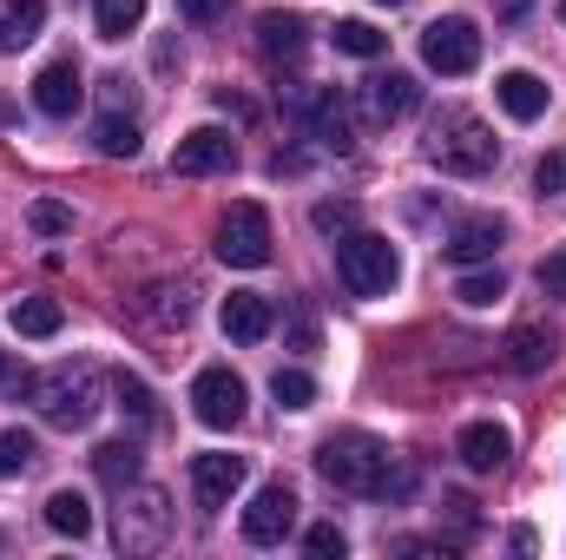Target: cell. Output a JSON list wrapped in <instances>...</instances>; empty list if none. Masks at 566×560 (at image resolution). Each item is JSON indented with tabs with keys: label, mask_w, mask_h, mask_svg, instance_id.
I'll list each match as a JSON object with an SVG mask.
<instances>
[{
	"label": "cell",
	"mask_w": 566,
	"mask_h": 560,
	"mask_svg": "<svg viewBox=\"0 0 566 560\" xmlns=\"http://www.w3.org/2000/svg\"><path fill=\"white\" fill-rule=\"evenodd\" d=\"M336 278H343L349 297H389L402 283V258L376 231H343L336 238Z\"/></svg>",
	"instance_id": "cell-4"
},
{
	"label": "cell",
	"mask_w": 566,
	"mask_h": 560,
	"mask_svg": "<svg viewBox=\"0 0 566 560\" xmlns=\"http://www.w3.org/2000/svg\"><path fill=\"white\" fill-rule=\"evenodd\" d=\"M93 139H99L106 158H139V126H133V113H126V120H119V113H99Z\"/></svg>",
	"instance_id": "cell-27"
},
{
	"label": "cell",
	"mask_w": 566,
	"mask_h": 560,
	"mask_svg": "<svg viewBox=\"0 0 566 560\" xmlns=\"http://www.w3.org/2000/svg\"><path fill=\"white\" fill-rule=\"evenodd\" d=\"M27 218H33V231H40V238H60V231H73V211H66V205H53V198H40Z\"/></svg>",
	"instance_id": "cell-36"
},
{
	"label": "cell",
	"mask_w": 566,
	"mask_h": 560,
	"mask_svg": "<svg viewBox=\"0 0 566 560\" xmlns=\"http://www.w3.org/2000/svg\"><path fill=\"white\" fill-rule=\"evenodd\" d=\"M46 33V0H0V53H20Z\"/></svg>",
	"instance_id": "cell-19"
},
{
	"label": "cell",
	"mask_w": 566,
	"mask_h": 560,
	"mask_svg": "<svg viewBox=\"0 0 566 560\" xmlns=\"http://www.w3.org/2000/svg\"><path fill=\"white\" fill-rule=\"evenodd\" d=\"M296 488L290 481H271V488H258V501L244 508V541L251 548H283V535L296 528Z\"/></svg>",
	"instance_id": "cell-9"
},
{
	"label": "cell",
	"mask_w": 566,
	"mask_h": 560,
	"mask_svg": "<svg viewBox=\"0 0 566 560\" xmlns=\"http://www.w3.org/2000/svg\"><path fill=\"white\" fill-rule=\"evenodd\" d=\"M534 283H541L547 297H566V251H547L541 271H534Z\"/></svg>",
	"instance_id": "cell-37"
},
{
	"label": "cell",
	"mask_w": 566,
	"mask_h": 560,
	"mask_svg": "<svg viewBox=\"0 0 566 560\" xmlns=\"http://www.w3.org/2000/svg\"><path fill=\"white\" fill-rule=\"evenodd\" d=\"M119 106L133 113V86H126V73H113V80H106V113H119Z\"/></svg>",
	"instance_id": "cell-39"
},
{
	"label": "cell",
	"mask_w": 566,
	"mask_h": 560,
	"mask_svg": "<svg viewBox=\"0 0 566 560\" xmlns=\"http://www.w3.org/2000/svg\"><path fill=\"white\" fill-rule=\"evenodd\" d=\"M527 7H534V0H494V13H501V20H521Z\"/></svg>",
	"instance_id": "cell-40"
},
{
	"label": "cell",
	"mask_w": 566,
	"mask_h": 560,
	"mask_svg": "<svg viewBox=\"0 0 566 560\" xmlns=\"http://www.w3.org/2000/svg\"><path fill=\"white\" fill-rule=\"evenodd\" d=\"M271 396H277V409H310L316 403V376L310 370H277L271 376Z\"/></svg>",
	"instance_id": "cell-29"
},
{
	"label": "cell",
	"mask_w": 566,
	"mask_h": 560,
	"mask_svg": "<svg viewBox=\"0 0 566 560\" xmlns=\"http://www.w3.org/2000/svg\"><path fill=\"white\" fill-rule=\"evenodd\" d=\"M310 225H316L323 238H343V231H356V205H349V198H336V205L323 198V205L310 211Z\"/></svg>",
	"instance_id": "cell-33"
},
{
	"label": "cell",
	"mask_w": 566,
	"mask_h": 560,
	"mask_svg": "<svg viewBox=\"0 0 566 560\" xmlns=\"http://www.w3.org/2000/svg\"><path fill=\"white\" fill-rule=\"evenodd\" d=\"M507 363H514L521 376H541V370L554 363V336H547L541 323H514V336H507Z\"/></svg>",
	"instance_id": "cell-22"
},
{
	"label": "cell",
	"mask_w": 566,
	"mask_h": 560,
	"mask_svg": "<svg viewBox=\"0 0 566 560\" xmlns=\"http://www.w3.org/2000/svg\"><path fill=\"white\" fill-rule=\"evenodd\" d=\"M218 258L224 265H238V271H258V265H271V211L264 205H231L224 218H218Z\"/></svg>",
	"instance_id": "cell-7"
},
{
	"label": "cell",
	"mask_w": 566,
	"mask_h": 560,
	"mask_svg": "<svg viewBox=\"0 0 566 560\" xmlns=\"http://www.w3.org/2000/svg\"><path fill=\"white\" fill-rule=\"evenodd\" d=\"M454 297H461L468 310H488V303L507 297V283H501V271H468V278L454 283Z\"/></svg>",
	"instance_id": "cell-30"
},
{
	"label": "cell",
	"mask_w": 566,
	"mask_h": 560,
	"mask_svg": "<svg viewBox=\"0 0 566 560\" xmlns=\"http://www.w3.org/2000/svg\"><path fill=\"white\" fill-rule=\"evenodd\" d=\"M13 330L20 336H53L60 330V303L53 297H20L13 303Z\"/></svg>",
	"instance_id": "cell-28"
},
{
	"label": "cell",
	"mask_w": 566,
	"mask_h": 560,
	"mask_svg": "<svg viewBox=\"0 0 566 560\" xmlns=\"http://www.w3.org/2000/svg\"><path fill=\"white\" fill-rule=\"evenodd\" d=\"M27 403L53 428H93V416L106 409L99 403V370L93 363H53V370L27 376Z\"/></svg>",
	"instance_id": "cell-3"
},
{
	"label": "cell",
	"mask_w": 566,
	"mask_h": 560,
	"mask_svg": "<svg viewBox=\"0 0 566 560\" xmlns=\"http://www.w3.org/2000/svg\"><path fill=\"white\" fill-rule=\"evenodd\" d=\"M113 535H119V548L126 554H158L165 541H171V501H165V488H119V521H113Z\"/></svg>",
	"instance_id": "cell-5"
},
{
	"label": "cell",
	"mask_w": 566,
	"mask_h": 560,
	"mask_svg": "<svg viewBox=\"0 0 566 560\" xmlns=\"http://www.w3.org/2000/svg\"><path fill=\"white\" fill-rule=\"evenodd\" d=\"M422 60L434 66V73H448V80L474 73V60H481V33H474V20H461V13L428 20L422 27Z\"/></svg>",
	"instance_id": "cell-8"
},
{
	"label": "cell",
	"mask_w": 566,
	"mask_h": 560,
	"mask_svg": "<svg viewBox=\"0 0 566 560\" xmlns=\"http://www.w3.org/2000/svg\"><path fill=\"white\" fill-rule=\"evenodd\" d=\"M422 106V86L409 80V73H382V80H369V113L376 120H409Z\"/></svg>",
	"instance_id": "cell-20"
},
{
	"label": "cell",
	"mask_w": 566,
	"mask_h": 560,
	"mask_svg": "<svg viewBox=\"0 0 566 560\" xmlns=\"http://www.w3.org/2000/svg\"><path fill=\"white\" fill-rule=\"evenodd\" d=\"M501 238H507V225L501 218H461L454 231H448V265H488L494 251H501Z\"/></svg>",
	"instance_id": "cell-16"
},
{
	"label": "cell",
	"mask_w": 566,
	"mask_h": 560,
	"mask_svg": "<svg viewBox=\"0 0 566 560\" xmlns=\"http://www.w3.org/2000/svg\"><path fill=\"white\" fill-rule=\"evenodd\" d=\"M191 416L205 422V428H238V422H244V376H231V370H198V383H191Z\"/></svg>",
	"instance_id": "cell-10"
},
{
	"label": "cell",
	"mask_w": 566,
	"mask_h": 560,
	"mask_svg": "<svg viewBox=\"0 0 566 560\" xmlns=\"http://www.w3.org/2000/svg\"><path fill=\"white\" fill-rule=\"evenodd\" d=\"M46 528H53V535H73V541H86V535H93V501H86L80 488H60V495L46 501Z\"/></svg>",
	"instance_id": "cell-24"
},
{
	"label": "cell",
	"mask_w": 566,
	"mask_h": 560,
	"mask_svg": "<svg viewBox=\"0 0 566 560\" xmlns=\"http://www.w3.org/2000/svg\"><path fill=\"white\" fill-rule=\"evenodd\" d=\"M329 40H336V53H349V60H376V53L389 46V33H376L369 20H336Z\"/></svg>",
	"instance_id": "cell-26"
},
{
	"label": "cell",
	"mask_w": 566,
	"mask_h": 560,
	"mask_svg": "<svg viewBox=\"0 0 566 560\" xmlns=\"http://www.w3.org/2000/svg\"><path fill=\"white\" fill-rule=\"evenodd\" d=\"M33 462H40V442H33L27 428H7V435H0V475H27Z\"/></svg>",
	"instance_id": "cell-31"
},
{
	"label": "cell",
	"mask_w": 566,
	"mask_h": 560,
	"mask_svg": "<svg viewBox=\"0 0 566 560\" xmlns=\"http://www.w3.org/2000/svg\"><path fill=\"white\" fill-rule=\"evenodd\" d=\"M316 475H323L329 488H343V495H409V488H416V468L396 462L389 442H376V435H363V428L329 435V442L316 448Z\"/></svg>",
	"instance_id": "cell-1"
},
{
	"label": "cell",
	"mask_w": 566,
	"mask_h": 560,
	"mask_svg": "<svg viewBox=\"0 0 566 560\" xmlns=\"http://www.w3.org/2000/svg\"><path fill=\"white\" fill-rule=\"evenodd\" d=\"M560 13H566V0H560Z\"/></svg>",
	"instance_id": "cell-43"
},
{
	"label": "cell",
	"mask_w": 566,
	"mask_h": 560,
	"mask_svg": "<svg viewBox=\"0 0 566 560\" xmlns=\"http://www.w3.org/2000/svg\"><path fill=\"white\" fill-rule=\"evenodd\" d=\"M277 106L290 113V126H303L316 145L349 152V106L336 86H277Z\"/></svg>",
	"instance_id": "cell-6"
},
{
	"label": "cell",
	"mask_w": 566,
	"mask_h": 560,
	"mask_svg": "<svg viewBox=\"0 0 566 560\" xmlns=\"http://www.w3.org/2000/svg\"><path fill=\"white\" fill-rule=\"evenodd\" d=\"M494 100H501V113H507V120H521V126H527V120H541V113H547V100H554V93H547V80H534V73H501V80H494Z\"/></svg>",
	"instance_id": "cell-18"
},
{
	"label": "cell",
	"mask_w": 566,
	"mask_h": 560,
	"mask_svg": "<svg viewBox=\"0 0 566 560\" xmlns=\"http://www.w3.org/2000/svg\"><path fill=\"white\" fill-rule=\"evenodd\" d=\"M376 7H402V0H376Z\"/></svg>",
	"instance_id": "cell-41"
},
{
	"label": "cell",
	"mask_w": 566,
	"mask_h": 560,
	"mask_svg": "<svg viewBox=\"0 0 566 560\" xmlns=\"http://www.w3.org/2000/svg\"><path fill=\"white\" fill-rule=\"evenodd\" d=\"M303 46H310V20L303 13H258V53L271 60V66H296L303 60Z\"/></svg>",
	"instance_id": "cell-15"
},
{
	"label": "cell",
	"mask_w": 566,
	"mask_h": 560,
	"mask_svg": "<svg viewBox=\"0 0 566 560\" xmlns=\"http://www.w3.org/2000/svg\"><path fill=\"white\" fill-rule=\"evenodd\" d=\"M178 13H185L191 27H211V20L224 13V0H178Z\"/></svg>",
	"instance_id": "cell-38"
},
{
	"label": "cell",
	"mask_w": 566,
	"mask_h": 560,
	"mask_svg": "<svg viewBox=\"0 0 566 560\" xmlns=\"http://www.w3.org/2000/svg\"><path fill=\"white\" fill-rule=\"evenodd\" d=\"M191 310H198V290H191V283H151V290H145V317L165 323V330H185Z\"/></svg>",
	"instance_id": "cell-21"
},
{
	"label": "cell",
	"mask_w": 566,
	"mask_h": 560,
	"mask_svg": "<svg viewBox=\"0 0 566 560\" xmlns=\"http://www.w3.org/2000/svg\"><path fill=\"white\" fill-rule=\"evenodd\" d=\"M422 158L441 165L448 178H481V172L501 165V139H494L488 120H474L468 106H441L434 126H428V139H422Z\"/></svg>",
	"instance_id": "cell-2"
},
{
	"label": "cell",
	"mask_w": 566,
	"mask_h": 560,
	"mask_svg": "<svg viewBox=\"0 0 566 560\" xmlns=\"http://www.w3.org/2000/svg\"><path fill=\"white\" fill-rule=\"evenodd\" d=\"M534 191H547V198H566V145H554V152L534 165Z\"/></svg>",
	"instance_id": "cell-34"
},
{
	"label": "cell",
	"mask_w": 566,
	"mask_h": 560,
	"mask_svg": "<svg viewBox=\"0 0 566 560\" xmlns=\"http://www.w3.org/2000/svg\"><path fill=\"white\" fill-rule=\"evenodd\" d=\"M80 100H86V86H80V66H73V60H53V66L33 73V106H40L46 120H73Z\"/></svg>",
	"instance_id": "cell-13"
},
{
	"label": "cell",
	"mask_w": 566,
	"mask_h": 560,
	"mask_svg": "<svg viewBox=\"0 0 566 560\" xmlns=\"http://www.w3.org/2000/svg\"><path fill=\"white\" fill-rule=\"evenodd\" d=\"M0 376H7V356H0Z\"/></svg>",
	"instance_id": "cell-42"
},
{
	"label": "cell",
	"mask_w": 566,
	"mask_h": 560,
	"mask_svg": "<svg viewBox=\"0 0 566 560\" xmlns=\"http://www.w3.org/2000/svg\"><path fill=\"white\" fill-rule=\"evenodd\" d=\"M507 448H514V442H507V428H501V422H468V428H461V442H454V455H461L474 475H494V468L507 462Z\"/></svg>",
	"instance_id": "cell-17"
},
{
	"label": "cell",
	"mask_w": 566,
	"mask_h": 560,
	"mask_svg": "<svg viewBox=\"0 0 566 560\" xmlns=\"http://www.w3.org/2000/svg\"><path fill=\"white\" fill-rule=\"evenodd\" d=\"M93 475L106 488H133L139 481V442H99L93 448Z\"/></svg>",
	"instance_id": "cell-23"
},
{
	"label": "cell",
	"mask_w": 566,
	"mask_h": 560,
	"mask_svg": "<svg viewBox=\"0 0 566 560\" xmlns=\"http://www.w3.org/2000/svg\"><path fill=\"white\" fill-rule=\"evenodd\" d=\"M303 548H310L316 560H343V548H349V541H343V528H336V521H316V528L303 535Z\"/></svg>",
	"instance_id": "cell-35"
},
{
	"label": "cell",
	"mask_w": 566,
	"mask_h": 560,
	"mask_svg": "<svg viewBox=\"0 0 566 560\" xmlns=\"http://www.w3.org/2000/svg\"><path fill=\"white\" fill-rule=\"evenodd\" d=\"M231 165H238V139L224 126H198V133H185L178 152H171V172L178 178H211V172H231Z\"/></svg>",
	"instance_id": "cell-11"
},
{
	"label": "cell",
	"mask_w": 566,
	"mask_h": 560,
	"mask_svg": "<svg viewBox=\"0 0 566 560\" xmlns=\"http://www.w3.org/2000/svg\"><path fill=\"white\" fill-rule=\"evenodd\" d=\"M113 390H119V409H133V422H145V428L158 422V409H151V390H145L139 376H126V370H119V376H113Z\"/></svg>",
	"instance_id": "cell-32"
},
{
	"label": "cell",
	"mask_w": 566,
	"mask_h": 560,
	"mask_svg": "<svg viewBox=\"0 0 566 560\" xmlns=\"http://www.w3.org/2000/svg\"><path fill=\"white\" fill-rule=\"evenodd\" d=\"M244 455H198L191 462V495H198V508L205 515H218V508H231V495L244 488Z\"/></svg>",
	"instance_id": "cell-12"
},
{
	"label": "cell",
	"mask_w": 566,
	"mask_h": 560,
	"mask_svg": "<svg viewBox=\"0 0 566 560\" xmlns=\"http://www.w3.org/2000/svg\"><path fill=\"white\" fill-rule=\"evenodd\" d=\"M218 323H224V336H231V343H264V336H271V323H277V310H271V297H264V290H231V297H224V310H218Z\"/></svg>",
	"instance_id": "cell-14"
},
{
	"label": "cell",
	"mask_w": 566,
	"mask_h": 560,
	"mask_svg": "<svg viewBox=\"0 0 566 560\" xmlns=\"http://www.w3.org/2000/svg\"><path fill=\"white\" fill-rule=\"evenodd\" d=\"M139 20H145V0H93L99 40H126V33H139Z\"/></svg>",
	"instance_id": "cell-25"
}]
</instances>
